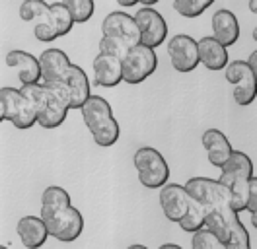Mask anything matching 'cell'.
I'll use <instances>...</instances> for the list:
<instances>
[{"label": "cell", "instance_id": "36", "mask_svg": "<svg viewBox=\"0 0 257 249\" xmlns=\"http://www.w3.org/2000/svg\"><path fill=\"white\" fill-rule=\"evenodd\" d=\"M158 249H183V247H179L177 243H164V245H160Z\"/></svg>", "mask_w": 257, "mask_h": 249}, {"label": "cell", "instance_id": "4", "mask_svg": "<svg viewBox=\"0 0 257 249\" xmlns=\"http://www.w3.org/2000/svg\"><path fill=\"white\" fill-rule=\"evenodd\" d=\"M121 62H123V82L137 86L154 74L158 66V57L152 47L137 43L128 49Z\"/></svg>", "mask_w": 257, "mask_h": 249}, {"label": "cell", "instance_id": "14", "mask_svg": "<svg viewBox=\"0 0 257 249\" xmlns=\"http://www.w3.org/2000/svg\"><path fill=\"white\" fill-rule=\"evenodd\" d=\"M16 233L26 249H41L47 243L49 230L45 220L39 216H24L18 220Z\"/></svg>", "mask_w": 257, "mask_h": 249}, {"label": "cell", "instance_id": "33", "mask_svg": "<svg viewBox=\"0 0 257 249\" xmlns=\"http://www.w3.org/2000/svg\"><path fill=\"white\" fill-rule=\"evenodd\" d=\"M251 214V224L257 226V179L255 175L249 179V193H247V208Z\"/></svg>", "mask_w": 257, "mask_h": 249}, {"label": "cell", "instance_id": "8", "mask_svg": "<svg viewBox=\"0 0 257 249\" xmlns=\"http://www.w3.org/2000/svg\"><path fill=\"white\" fill-rule=\"evenodd\" d=\"M185 191L193 201L201 202L205 208H216L230 204L228 201V191L220 179H210V177H191L185 183Z\"/></svg>", "mask_w": 257, "mask_h": 249}, {"label": "cell", "instance_id": "40", "mask_svg": "<svg viewBox=\"0 0 257 249\" xmlns=\"http://www.w3.org/2000/svg\"><path fill=\"white\" fill-rule=\"evenodd\" d=\"M127 249H148V247L141 245V243H135V245H131V247H127Z\"/></svg>", "mask_w": 257, "mask_h": 249}, {"label": "cell", "instance_id": "34", "mask_svg": "<svg viewBox=\"0 0 257 249\" xmlns=\"http://www.w3.org/2000/svg\"><path fill=\"white\" fill-rule=\"evenodd\" d=\"M247 64H249V66H251V68L257 72V51H253V53L249 55V61H247Z\"/></svg>", "mask_w": 257, "mask_h": 249}, {"label": "cell", "instance_id": "29", "mask_svg": "<svg viewBox=\"0 0 257 249\" xmlns=\"http://www.w3.org/2000/svg\"><path fill=\"white\" fill-rule=\"evenodd\" d=\"M214 0H174V8L183 18H199Z\"/></svg>", "mask_w": 257, "mask_h": 249}, {"label": "cell", "instance_id": "2", "mask_svg": "<svg viewBox=\"0 0 257 249\" xmlns=\"http://www.w3.org/2000/svg\"><path fill=\"white\" fill-rule=\"evenodd\" d=\"M80 113L84 125L88 127V131L94 137V142L97 146L109 148L119 140L121 129H119L117 119L113 117V109L105 97L90 95L88 101L80 107Z\"/></svg>", "mask_w": 257, "mask_h": 249}, {"label": "cell", "instance_id": "11", "mask_svg": "<svg viewBox=\"0 0 257 249\" xmlns=\"http://www.w3.org/2000/svg\"><path fill=\"white\" fill-rule=\"evenodd\" d=\"M191 197L187 195L185 187L179 183H164L160 187V206L164 216L170 222H179L189 210Z\"/></svg>", "mask_w": 257, "mask_h": 249}, {"label": "cell", "instance_id": "38", "mask_svg": "<svg viewBox=\"0 0 257 249\" xmlns=\"http://www.w3.org/2000/svg\"><path fill=\"white\" fill-rule=\"evenodd\" d=\"M249 10L251 14H257V0H249Z\"/></svg>", "mask_w": 257, "mask_h": 249}, {"label": "cell", "instance_id": "41", "mask_svg": "<svg viewBox=\"0 0 257 249\" xmlns=\"http://www.w3.org/2000/svg\"><path fill=\"white\" fill-rule=\"evenodd\" d=\"M0 249H8V247H4V245H0Z\"/></svg>", "mask_w": 257, "mask_h": 249}, {"label": "cell", "instance_id": "16", "mask_svg": "<svg viewBox=\"0 0 257 249\" xmlns=\"http://www.w3.org/2000/svg\"><path fill=\"white\" fill-rule=\"evenodd\" d=\"M201 142H203V148L209 156V162L214 166V168H222L226 164V160L232 154V144L222 131L218 129H207L201 137Z\"/></svg>", "mask_w": 257, "mask_h": 249}, {"label": "cell", "instance_id": "27", "mask_svg": "<svg viewBox=\"0 0 257 249\" xmlns=\"http://www.w3.org/2000/svg\"><path fill=\"white\" fill-rule=\"evenodd\" d=\"M51 16H53L55 28L59 31V37L70 33L72 26H74V18H72L70 10L66 8L64 2H53V4H51Z\"/></svg>", "mask_w": 257, "mask_h": 249}, {"label": "cell", "instance_id": "12", "mask_svg": "<svg viewBox=\"0 0 257 249\" xmlns=\"http://www.w3.org/2000/svg\"><path fill=\"white\" fill-rule=\"evenodd\" d=\"M101 31H103V35H113V37L125 39L128 45H137L141 39L135 18L128 16L127 12H121V10L105 16V20L101 24Z\"/></svg>", "mask_w": 257, "mask_h": 249}, {"label": "cell", "instance_id": "24", "mask_svg": "<svg viewBox=\"0 0 257 249\" xmlns=\"http://www.w3.org/2000/svg\"><path fill=\"white\" fill-rule=\"evenodd\" d=\"M205 218H207V210H205V206H203L201 202H197V201H193L191 199L189 210L185 212V216L181 218L177 224H179V228H181L183 232L195 233L197 230L205 228Z\"/></svg>", "mask_w": 257, "mask_h": 249}, {"label": "cell", "instance_id": "23", "mask_svg": "<svg viewBox=\"0 0 257 249\" xmlns=\"http://www.w3.org/2000/svg\"><path fill=\"white\" fill-rule=\"evenodd\" d=\"M220 171L232 173V175H240V177H245V179H251L255 175L251 158L245 152H240V150H232V154L226 160L224 166L220 168Z\"/></svg>", "mask_w": 257, "mask_h": 249}, {"label": "cell", "instance_id": "13", "mask_svg": "<svg viewBox=\"0 0 257 249\" xmlns=\"http://www.w3.org/2000/svg\"><path fill=\"white\" fill-rule=\"evenodd\" d=\"M123 82V62L121 59L99 53L94 59V84L99 88H115Z\"/></svg>", "mask_w": 257, "mask_h": 249}, {"label": "cell", "instance_id": "37", "mask_svg": "<svg viewBox=\"0 0 257 249\" xmlns=\"http://www.w3.org/2000/svg\"><path fill=\"white\" fill-rule=\"evenodd\" d=\"M2 121H6V115H4V101H2V97H0V123Z\"/></svg>", "mask_w": 257, "mask_h": 249}, {"label": "cell", "instance_id": "19", "mask_svg": "<svg viewBox=\"0 0 257 249\" xmlns=\"http://www.w3.org/2000/svg\"><path fill=\"white\" fill-rule=\"evenodd\" d=\"M63 82L66 84L68 93H70V109H80L88 101V97L92 95L88 74L78 64H70V68H68Z\"/></svg>", "mask_w": 257, "mask_h": 249}, {"label": "cell", "instance_id": "35", "mask_svg": "<svg viewBox=\"0 0 257 249\" xmlns=\"http://www.w3.org/2000/svg\"><path fill=\"white\" fill-rule=\"evenodd\" d=\"M117 4H119V6H123V8H131V6L139 4V0H117Z\"/></svg>", "mask_w": 257, "mask_h": 249}, {"label": "cell", "instance_id": "5", "mask_svg": "<svg viewBox=\"0 0 257 249\" xmlns=\"http://www.w3.org/2000/svg\"><path fill=\"white\" fill-rule=\"evenodd\" d=\"M0 97L4 101V115L6 121L12 123L20 131L32 129L37 125V113L32 99L16 88H0Z\"/></svg>", "mask_w": 257, "mask_h": 249}, {"label": "cell", "instance_id": "39", "mask_svg": "<svg viewBox=\"0 0 257 249\" xmlns=\"http://www.w3.org/2000/svg\"><path fill=\"white\" fill-rule=\"evenodd\" d=\"M139 2H141L143 6H154V4L160 2V0H139Z\"/></svg>", "mask_w": 257, "mask_h": 249}, {"label": "cell", "instance_id": "31", "mask_svg": "<svg viewBox=\"0 0 257 249\" xmlns=\"http://www.w3.org/2000/svg\"><path fill=\"white\" fill-rule=\"evenodd\" d=\"M191 249H228V247H226L214 233H210L207 228H201V230H197V232L193 233Z\"/></svg>", "mask_w": 257, "mask_h": 249}, {"label": "cell", "instance_id": "32", "mask_svg": "<svg viewBox=\"0 0 257 249\" xmlns=\"http://www.w3.org/2000/svg\"><path fill=\"white\" fill-rule=\"evenodd\" d=\"M49 10V4L45 0H24L20 4V18L24 22L33 24L41 14H45Z\"/></svg>", "mask_w": 257, "mask_h": 249}, {"label": "cell", "instance_id": "26", "mask_svg": "<svg viewBox=\"0 0 257 249\" xmlns=\"http://www.w3.org/2000/svg\"><path fill=\"white\" fill-rule=\"evenodd\" d=\"M228 249H251V241H249V233L245 230V226L241 224L238 212L232 216L230 222V237L226 241Z\"/></svg>", "mask_w": 257, "mask_h": 249}, {"label": "cell", "instance_id": "15", "mask_svg": "<svg viewBox=\"0 0 257 249\" xmlns=\"http://www.w3.org/2000/svg\"><path fill=\"white\" fill-rule=\"evenodd\" d=\"M70 59L61 49H47L39 55V68H41V80L43 82H63L68 68Z\"/></svg>", "mask_w": 257, "mask_h": 249}, {"label": "cell", "instance_id": "1", "mask_svg": "<svg viewBox=\"0 0 257 249\" xmlns=\"http://www.w3.org/2000/svg\"><path fill=\"white\" fill-rule=\"evenodd\" d=\"M26 93L37 113V125L43 129H57L66 121L70 111V93L64 82H35L20 88Z\"/></svg>", "mask_w": 257, "mask_h": 249}, {"label": "cell", "instance_id": "25", "mask_svg": "<svg viewBox=\"0 0 257 249\" xmlns=\"http://www.w3.org/2000/svg\"><path fill=\"white\" fill-rule=\"evenodd\" d=\"M33 35L37 41H55L59 39V31L55 28V22H53V16H51V4H49V10L45 14H41L35 22H33Z\"/></svg>", "mask_w": 257, "mask_h": 249}, {"label": "cell", "instance_id": "21", "mask_svg": "<svg viewBox=\"0 0 257 249\" xmlns=\"http://www.w3.org/2000/svg\"><path fill=\"white\" fill-rule=\"evenodd\" d=\"M224 183L226 191H228V201H230V208L234 212H243L247 208V193H249V179L240 177V175H232V173H224L220 171L218 177Z\"/></svg>", "mask_w": 257, "mask_h": 249}, {"label": "cell", "instance_id": "17", "mask_svg": "<svg viewBox=\"0 0 257 249\" xmlns=\"http://www.w3.org/2000/svg\"><path fill=\"white\" fill-rule=\"evenodd\" d=\"M212 37L224 47H232L240 39V22L228 8H220L212 14Z\"/></svg>", "mask_w": 257, "mask_h": 249}, {"label": "cell", "instance_id": "30", "mask_svg": "<svg viewBox=\"0 0 257 249\" xmlns=\"http://www.w3.org/2000/svg\"><path fill=\"white\" fill-rule=\"evenodd\" d=\"M133 45H128L125 39L121 37H113V35H103L101 41H99V53H107V55H113L117 59H125L127 51Z\"/></svg>", "mask_w": 257, "mask_h": 249}, {"label": "cell", "instance_id": "3", "mask_svg": "<svg viewBox=\"0 0 257 249\" xmlns=\"http://www.w3.org/2000/svg\"><path fill=\"white\" fill-rule=\"evenodd\" d=\"M135 170L139 173V181L146 189H160L170 179V166L160 150L152 146H143L133 156Z\"/></svg>", "mask_w": 257, "mask_h": 249}, {"label": "cell", "instance_id": "9", "mask_svg": "<svg viewBox=\"0 0 257 249\" xmlns=\"http://www.w3.org/2000/svg\"><path fill=\"white\" fill-rule=\"evenodd\" d=\"M135 22H137V28H139V43H143L146 47H160L166 37H168V24L166 20L162 18L160 12H156L154 8L145 6V8H139L137 14L133 16Z\"/></svg>", "mask_w": 257, "mask_h": 249}, {"label": "cell", "instance_id": "22", "mask_svg": "<svg viewBox=\"0 0 257 249\" xmlns=\"http://www.w3.org/2000/svg\"><path fill=\"white\" fill-rule=\"evenodd\" d=\"M66 206H70V195L63 187L51 185L43 191V195H41V218L43 220L55 216L57 212H61Z\"/></svg>", "mask_w": 257, "mask_h": 249}, {"label": "cell", "instance_id": "6", "mask_svg": "<svg viewBox=\"0 0 257 249\" xmlns=\"http://www.w3.org/2000/svg\"><path fill=\"white\" fill-rule=\"evenodd\" d=\"M226 80L234 86V101L241 107H249L255 101V70L247 61H234L224 66Z\"/></svg>", "mask_w": 257, "mask_h": 249}, {"label": "cell", "instance_id": "10", "mask_svg": "<svg viewBox=\"0 0 257 249\" xmlns=\"http://www.w3.org/2000/svg\"><path fill=\"white\" fill-rule=\"evenodd\" d=\"M168 55L172 66L176 68L177 72H193L201 62H199V49H197V41L193 39L191 35L179 33L174 35L168 41Z\"/></svg>", "mask_w": 257, "mask_h": 249}, {"label": "cell", "instance_id": "28", "mask_svg": "<svg viewBox=\"0 0 257 249\" xmlns=\"http://www.w3.org/2000/svg\"><path fill=\"white\" fill-rule=\"evenodd\" d=\"M66 8L70 10V14L74 18V24H86L96 10V2L94 0H63Z\"/></svg>", "mask_w": 257, "mask_h": 249}, {"label": "cell", "instance_id": "7", "mask_svg": "<svg viewBox=\"0 0 257 249\" xmlns=\"http://www.w3.org/2000/svg\"><path fill=\"white\" fill-rule=\"evenodd\" d=\"M49 235L59 239L61 243H72L76 241L84 232V216L76 206H66L55 216L45 220Z\"/></svg>", "mask_w": 257, "mask_h": 249}, {"label": "cell", "instance_id": "18", "mask_svg": "<svg viewBox=\"0 0 257 249\" xmlns=\"http://www.w3.org/2000/svg\"><path fill=\"white\" fill-rule=\"evenodd\" d=\"M6 64L18 72V78H20L22 86H26V84H35V82L41 80L39 59H35L33 55L22 51V49L10 51V53L6 55Z\"/></svg>", "mask_w": 257, "mask_h": 249}, {"label": "cell", "instance_id": "20", "mask_svg": "<svg viewBox=\"0 0 257 249\" xmlns=\"http://www.w3.org/2000/svg\"><path fill=\"white\" fill-rule=\"evenodd\" d=\"M199 49V62L207 66L209 70H224L228 64V51L222 43H218L214 37H203L197 41Z\"/></svg>", "mask_w": 257, "mask_h": 249}]
</instances>
